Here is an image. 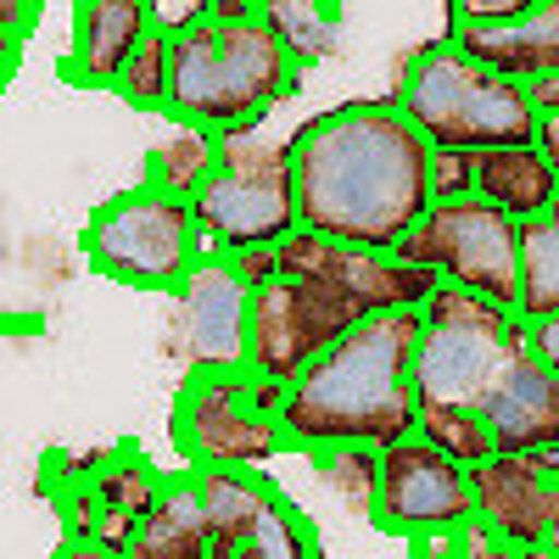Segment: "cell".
<instances>
[{
    "label": "cell",
    "instance_id": "22",
    "mask_svg": "<svg viewBox=\"0 0 559 559\" xmlns=\"http://www.w3.org/2000/svg\"><path fill=\"white\" fill-rule=\"evenodd\" d=\"M213 559H324V554H319V526L302 515V503L280 492L241 537L218 543Z\"/></svg>",
    "mask_w": 559,
    "mask_h": 559
},
{
    "label": "cell",
    "instance_id": "10",
    "mask_svg": "<svg viewBox=\"0 0 559 559\" xmlns=\"http://www.w3.org/2000/svg\"><path fill=\"white\" fill-rule=\"evenodd\" d=\"M369 521L403 543L471 526L476 521L471 471L459 459H448L442 448H431L426 437H403L381 453V487H376Z\"/></svg>",
    "mask_w": 559,
    "mask_h": 559
},
{
    "label": "cell",
    "instance_id": "31",
    "mask_svg": "<svg viewBox=\"0 0 559 559\" xmlns=\"http://www.w3.org/2000/svg\"><path fill=\"white\" fill-rule=\"evenodd\" d=\"M537 7L543 0H448V28H503Z\"/></svg>",
    "mask_w": 559,
    "mask_h": 559
},
{
    "label": "cell",
    "instance_id": "25",
    "mask_svg": "<svg viewBox=\"0 0 559 559\" xmlns=\"http://www.w3.org/2000/svg\"><path fill=\"white\" fill-rule=\"evenodd\" d=\"M414 437H426L431 448H442L448 459H459L464 471L487 464L498 448H492V426L481 408H459V403H419V426Z\"/></svg>",
    "mask_w": 559,
    "mask_h": 559
},
{
    "label": "cell",
    "instance_id": "16",
    "mask_svg": "<svg viewBox=\"0 0 559 559\" xmlns=\"http://www.w3.org/2000/svg\"><path fill=\"white\" fill-rule=\"evenodd\" d=\"M168 476H174V471L152 464L134 442H123V448H112V453H96V459H90L84 471H79V481H84L90 498H96V515H102V521H96V543L129 554V543L140 537V526H146L152 509L163 503Z\"/></svg>",
    "mask_w": 559,
    "mask_h": 559
},
{
    "label": "cell",
    "instance_id": "26",
    "mask_svg": "<svg viewBox=\"0 0 559 559\" xmlns=\"http://www.w3.org/2000/svg\"><path fill=\"white\" fill-rule=\"evenodd\" d=\"M263 17L286 39L297 68H313L336 39V7H324V0H263Z\"/></svg>",
    "mask_w": 559,
    "mask_h": 559
},
{
    "label": "cell",
    "instance_id": "21",
    "mask_svg": "<svg viewBox=\"0 0 559 559\" xmlns=\"http://www.w3.org/2000/svg\"><path fill=\"white\" fill-rule=\"evenodd\" d=\"M218 129H202V123H174L163 146L146 152V174L140 185H152L163 197H179V202H197L202 185L213 179L218 168Z\"/></svg>",
    "mask_w": 559,
    "mask_h": 559
},
{
    "label": "cell",
    "instance_id": "14",
    "mask_svg": "<svg viewBox=\"0 0 559 559\" xmlns=\"http://www.w3.org/2000/svg\"><path fill=\"white\" fill-rule=\"evenodd\" d=\"M247 313H252V286L236 274L224 252L207 247L197 263L191 286L179 292V324H185V353L213 369H252V342H247Z\"/></svg>",
    "mask_w": 559,
    "mask_h": 559
},
{
    "label": "cell",
    "instance_id": "5",
    "mask_svg": "<svg viewBox=\"0 0 559 559\" xmlns=\"http://www.w3.org/2000/svg\"><path fill=\"white\" fill-rule=\"evenodd\" d=\"M79 247H84V263L102 280H112V286L168 292V297H179L191 286L197 263L207 258L197 207L152 191V185H134V191L102 202L90 213Z\"/></svg>",
    "mask_w": 559,
    "mask_h": 559
},
{
    "label": "cell",
    "instance_id": "18",
    "mask_svg": "<svg viewBox=\"0 0 559 559\" xmlns=\"http://www.w3.org/2000/svg\"><path fill=\"white\" fill-rule=\"evenodd\" d=\"M476 197L503 207L509 218H543L559 202V174L543 157V146H498L476 152Z\"/></svg>",
    "mask_w": 559,
    "mask_h": 559
},
{
    "label": "cell",
    "instance_id": "28",
    "mask_svg": "<svg viewBox=\"0 0 559 559\" xmlns=\"http://www.w3.org/2000/svg\"><path fill=\"white\" fill-rule=\"evenodd\" d=\"M408 559H521V548L498 543L481 521H471V526H459V532L408 543Z\"/></svg>",
    "mask_w": 559,
    "mask_h": 559
},
{
    "label": "cell",
    "instance_id": "29",
    "mask_svg": "<svg viewBox=\"0 0 559 559\" xmlns=\"http://www.w3.org/2000/svg\"><path fill=\"white\" fill-rule=\"evenodd\" d=\"M476 197V152L431 146V202H464Z\"/></svg>",
    "mask_w": 559,
    "mask_h": 559
},
{
    "label": "cell",
    "instance_id": "7",
    "mask_svg": "<svg viewBox=\"0 0 559 559\" xmlns=\"http://www.w3.org/2000/svg\"><path fill=\"white\" fill-rule=\"evenodd\" d=\"M392 258L437 269L453 286H471L503 308H521V218L481 197L431 202V213L397 241Z\"/></svg>",
    "mask_w": 559,
    "mask_h": 559
},
{
    "label": "cell",
    "instance_id": "9",
    "mask_svg": "<svg viewBox=\"0 0 559 559\" xmlns=\"http://www.w3.org/2000/svg\"><path fill=\"white\" fill-rule=\"evenodd\" d=\"M364 319H369V308L353 292H342L336 280L280 274V280L252 292V313H247L252 369L292 386L308 364H319L342 336H353Z\"/></svg>",
    "mask_w": 559,
    "mask_h": 559
},
{
    "label": "cell",
    "instance_id": "33",
    "mask_svg": "<svg viewBox=\"0 0 559 559\" xmlns=\"http://www.w3.org/2000/svg\"><path fill=\"white\" fill-rule=\"evenodd\" d=\"M526 336H532V353L559 376V313H548V319H526Z\"/></svg>",
    "mask_w": 559,
    "mask_h": 559
},
{
    "label": "cell",
    "instance_id": "15",
    "mask_svg": "<svg viewBox=\"0 0 559 559\" xmlns=\"http://www.w3.org/2000/svg\"><path fill=\"white\" fill-rule=\"evenodd\" d=\"M163 23L157 0H73V39L62 57V84L79 90H118L129 57Z\"/></svg>",
    "mask_w": 559,
    "mask_h": 559
},
{
    "label": "cell",
    "instance_id": "8",
    "mask_svg": "<svg viewBox=\"0 0 559 559\" xmlns=\"http://www.w3.org/2000/svg\"><path fill=\"white\" fill-rule=\"evenodd\" d=\"M168 437L185 471H213V464L263 471V459L292 453L280 419L252 408V369H213V364H197L185 376L168 414Z\"/></svg>",
    "mask_w": 559,
    "mask_h": 559
},
{
    "label": "cell",
    "instance_id": "6",
    "mask_svg": "<svg viewBox=\"0 0 559 559\" xmlns=\"http://www.w3.org/2000/svg\"><path fill=\"white\" fill-rule=\"evenodd\" d=\"M191 207L213 252H252L297 236L302 218H297L292 140H263V123L224 129L218 168Z\"/></svg>",
    "mask_w": 559,
    "mask_h": 559
},
{
    "label": "cell",
    "instance_id": "4",
    "mask_svg": "<svg viewBox=\"0 0 559 559\" xmlns=\"http://www.w3.org/2000/svg\"><path fill=\"white\" fill-rule=\"evenodd\" d=\"M392 102L431 146H453V152L537 146V129H543V112L521 79H503L471 62L448 39L408 57Z\"/></svg>",
    "mask_w": 559,
    "mask_h": 559
},
{
    "label": "cell",
    "instance_id": "11",
    "mask_svg": "<svg viewBox=\"0 0 559 559\" xmlns=\"http://www.w3.org/2000/svg\"><path fill=\"white\" fill-rule=\"evenodd\" d=\"M476 521L509 543L537 548L559 537V453H492L471 471Z\"/></svg>",
    "mask_w": 559,
    "mask_h": 559
},
{
    "label": "cell",
    "instance_id": "37",
    "mask_svg": "<svg viewBox=\"0 0 559 559\" xmlns=\"http://www.w3.org/2000/svg\"><path fill=\"white\" fill-rule=\"evenodd\" d=\"M521 559H559V537L554 543H537V548H521Z\"/></svg>",
    "mask_w": 559,
    "mask_h": 559
},
{
    "label": "cell",
    "instance_id": "27",
    "mask_svg": "<svg viewBox=\"0 0 559 559\" xmlns=\"http://www.w3.org/2000/svg\"><path fill=\"white\" fill-rule=\"evenodd\" d=\"M313 464V476L331 487L336 498H353L364 509H376V487H381V453L376 448H313L302 453Z\"/></svg>",
    "mask_w": 559,
    "mask_h": 559
},
{
    "label": "cell",
    "instance_id": "35",
    "mask_svg": "<svg viewBox=\"0 0 559 559\" xmlns=\"http://www.w3.org/2000/svg\"><path fill=\"white\" fill-rule=\"evenodd\" d=\"M526 96L537 102V112H559V73H543L526 84Z\"/></svg>",
    "mask_w": 559,
    "mask_h": 559
},
{
    "label": "cell",
    "instance_id": "32",
    "mask_svg": "<svg viewBox=\"0 0 559 559\" xmlns=\"http://www.w3.org/2000/svg\"><path fill=\"white\" fill-rule=\"evenodd\" d=\"M229 263H236V274L247 280V286H269V280H280V252L274 247H252V252H224Z\"/></svg>",
    "mask_w": 559,
    "mask_h": 559
},
{
    "label": "cell",
    "instance_id": "34",
    "mask_svg": "<svg viewBox=\"0 0 559 559\" xmlns=\"http://www.w3.org/2000/svg\"><path fill=\"white\" fill-rule=\"evenodd\" d=\"M51 559H123V554L107 548V543H96V537H62V548Z\"/></svg>",
    "mask_w": 559,
    "mask_h": 559
},
{
    "label": "cell",
    "instance_id": "19",
    "mask_svg": "<svg viewBox=\"0 0 559 559\" xmlns=\"http://www.w3.org/2000/svg\"><path fill=\"white\" fill-rule=\"evenodd\" d=\"M123 559H213V526L202 515V498H197L185 464L168 476L163 503L152 509V521L140 526V537L129 543Z\"/></svg>",
    "mask_w": 559,
    "mask_h": 559
},
{
    "label": "cell",
    "instance_id": "12",
    "mask_svg": "<svg viewBox=\"0 0 559 559\" xmlns=\"http://www.w3.org/2000/svg\"><path fill=\"white\" fill-rule=\"evenodd\" d=\"M419 319H426V313H419ZM515 331H521V313L481 319V324H419V347H414L419 403L481 408V392L492 386L498 364L509 358Z\"/></svg>",
    "mask_w": 559,
    "mask_h": 559
},
{
    "label": "cell",
    "instance_id": "1",
    "mask_svg": "<svg viewBox=\"0 0 559 559\" xmlns=\"http://www.w3.org/2000/svg\"><path fill=\"white\" fill-rule=\"evenodd\" d=\"M302 229L364 252L397 241L431 213V140L397 102H347L292 134Z\"/></svg>",
    "mask_w": 559,
    "mask_h": 559
},
{
    "label": "cell",
    "instance_id": "20",
    "mask_svg": "<svg viewBox=\"0 0 559 559\" xmlns=\"http://www.w3.org/2000/svg\"><path fill=\"white\" fill-rule=\"evenodd\" d=\"M191 487L202 498V515L213 526V548L241 537L263 509L280 498V487L263 471H247V464H213V471H191Z\"/></svg>",
    "mask_w": 559,
    "mask_h": 559
},
{
    "label": "cell",
    "instance_id": "13",
    "mask_svg": "<svg viewBox=\"0 0 559 559\" xmlns=\"http://www.w3.org/2000/svg\"><path fill=\"white\" fill-rule=\"evenodd\" d=\"M481 414L492 426L498 453H559V376L532 353L526 319L509 342V358L498 364L492 386L481 392Z\"/></svg>",
    "mask_w": 559,
    "mask_h": 559
},
{
    "label": "cell",
    "instance_id": "2",
    "mask_svg": "<svg viewBox=\"0 0 559 559\" xmlns=\"http://www.w3.org/2000/svg\"><path fill=\"white\" fill-rule=\"evenodd\" d=\"M419 308L369 313L353 336H342L319 364L292 381V403L280 414L292 453L313 448H376L414 437L419 426V386H414V347H419Z\"/></svg>",
    "mask_w": 559,
    "mask_h": 559
},
{
    "label": "cell",
    "instance_id": "3",
    "mask_svg": "<svg viewBox=\"0 0 559 559\" xmlns=\"http://www.w3.org/2000/svg\"><path fill=\"white\" fill-rule=\"evenodd\" d=\"M302 90V68L292 62L280 39L258 12L229 17L218 7H197L174 23V123L202 129H252L280 102Z\"/></svg>",
    "mask_w": 559,
    "mask_h": 559
},
{
    "label": "cell",
    "instance_id": "24",
    "mask_svg": "<svg viewBox=\"0 0 559 559\" xmlns=\"http://www.w3.org/2000/svg\"><path fill=\"white\" fill-rule=\"evenodd\" d=\"M118 96L134 107V112H163L168 118V107H174V23L163 17L152 34H146V45L129 57V68H123V79H118Z\"/></svg>",
    "mask_w": 559,
    "mask_h": 559
},
{
    "label": "cell",
    "instance_id": "17",
    "mask_svg": "<svg viewBox=\"0 0 559 559\" xmlns=\"http://www.w3.org/2000/svg\"><path fill=\"white\" fill-rule=\"evenodd\" d=\"M448 45L521 84L559 73V0H543L537 12H526L521 23H503V28H448Z\"/></svg>",
    "mask_w": 559,
    "mask_h": 559
},
{
    "label": "cell",
    "instance_id": "36",
    "mask_svg": "<svg viewBox=\"0 0 559 559\" xmlns=\"http://www.w3.org/2000/svg\"><path fill=\"white\" fill-rule=\"evenodd\" d=\"M537 146H543V157H548V163H554V174H559V112H543Z\"/></svg>",
    "mask_w": 559,
    "mask_h": 559
},
{
    "label": "cell",
    "instance_id": "30",
    "mask_svg": "<svg viewBox=\"0 0 559 559\" xmlns=\"http://www.w3.org/2000/svg\"><path fill=\"white\" fill-rule=\"evenodd\" d=\"M39 17H45V0H0V79H12L17 73V57H23V45H28V34L39 28Z\"/></svg>",
    "mask_w": 559,
    "mask_h": 559
},
{
    "label": "cell",
    "instance_id": "23",
    "mask_svg": "<svg viewBox=\"0 0 559 559\" xmlns=\"http://www.w3.org/2000/svg\"><path fill=\"white\" fill-rule=\"evenodd\" d=\"M521 319L559 313V202L521 224Z\"/></svg>",
    "mask_w": 559,
    "mask_h": 559
}]
</instances>
